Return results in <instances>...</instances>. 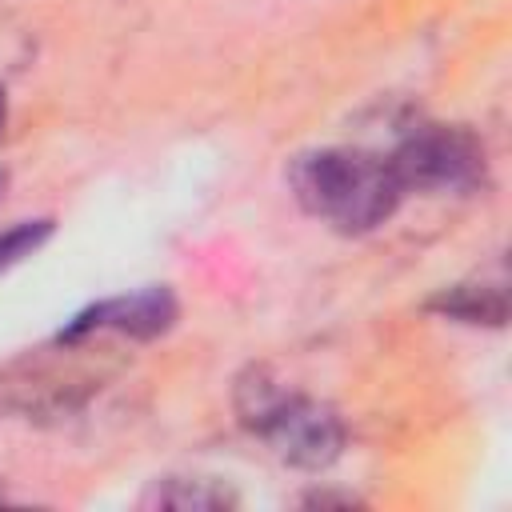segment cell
Here are the masks:
<instances>
[{
  "mask_svg": "<svg viewBox=\"0 0 512 512\" xmlns=\"http://www.w3.org/2000/svg\"><path fill=\"white\" fill-rule=\"evenodd\" d=\"M384 160L404 196L408 192L464 196V192H476L488 172L484 144L464 124H420Z\"/></svg>",
  "mask_w": 512,
  "mask_h": 512,
  "instance_id": "obj_4",
  "label": "cell"
},
{
  "mask_svg": "<svg viewBox=\"0 0 512 512\" xmlns=\"http://www.w3.org/2000/svg\"><path fill=\"white\" fill-rule=\"evenodd\" d=\"M180 316V304L172 288L148 284L140 292L108 296L76 312L56 336L60 340H84V336H120V340H156L164 336Z\"/></svg>",
  "mask_w": 512,
  "mask_h": 512,
  "instance_id": "obj_5",
  "label": "cell"
},
{
  "mask_svg": "<svg viewBox=\"0 0 512 512\" xmlns=\"http://www.w3.org/2000/svg\"><path fill=\"white\" fill-rule=\"evenodd\" d=\"M96 340H52V348H36L8 368H0V412L24 416V420H60L72 416L96 388H100V368H96Z\"/></svg>",
  "mask_w": 512,
  "mask_h": 512,
  "instance_id": "obj_3",
  "label": "cell"
},
{
  "mask_svg": "<svg viewBox=\"0 0 512 512\" xmlns=\"http://www.w3.org/2000/svg\"><path fill=\"white\" fill-rule=\"evenodd\" d=\"M296 204L340 236H364L388 224L404 200L384 156L368 148H312L288 164Z\"/></svg>",
  "mask_w": 512,
  "mask_h": 512,
  "instance_id": "obj_1",
  "label": "cell"
},
{
  "mask_svg": "<svg viewBox=\"0 0 512 512\" xmlns=\"http://www.w3.org/2000/svg\"><path fill=\"white\" fill-rule=\"evenodd\" d=\"M4 124H8V96H4V88H0V132H4Z\"/></svg>",
  "mask_w": 512,
  "mask_h": 512,
  "instance_id": "obj_9",
  "label": "cell"
},
{
  "mask_svg": "<svg viewBox=\"0 0 512 512\" xmlns=\"http://www.w3.org/2000/svg\"><path fill=\"white\" fill-rule=\"evenodd\" d=\"M428 312L444 316V320H456V324H472V328H504L508 320V292L504 284H448L440 288L436 296L424 300Z\"/></svg>",
  "mask_w": 512,
  "mask_h": 512,
  "instance_id": "obj_6",
  "label": "cell"
},
{
  "mask_svg": "<svg viewBox=\"0 0 512 512\" xmlns=\"http://www.w3.org/2000/svg\"><path fill=\"white\" fill-rule=\"evenodd\" d=\"M52 220L48 216H36V220H16L12 228L0 232V272L16 268L20 260H28L48 236H52Z\"/></svg>",
  "mask_w": 512,
  "mask_h": 512,
  "instance_id": "obj_8",
  "label": "cell"
},
{
  "mask_svg": "<svg viewBox=\"0 0 512 512\" xmlns=\"http://www.w3.org/2000/svg\"><path fill=\"white\" fill-rule=\"evenodd\" d=\"M236 412L248 432H256L284 464L300 472L332 468L348 444V428L328 400L292 392L264 368H252L236 384Z\"/></svg>",
  "mask_w": 512,
  "mask_h": 512,
  "instance_id": "obj_2",
  "label": "cell"
},
{
  "mask_svg": "<svg viewBox=\"0 0 512 512\" xmlns=\"http://www.w3.org/2000/svg\"><path fill=\"white\" fill-rule=\"evenodd\" d=\"M144 508H192V512H216L236 508V492L216 476H164L152 480L140 496Z\"/></svg>",
  "mask_w": 512,
  "mask_h": 512,
  "instance_id": "obj_7",
  "label": "cell"
}]
</instances>
